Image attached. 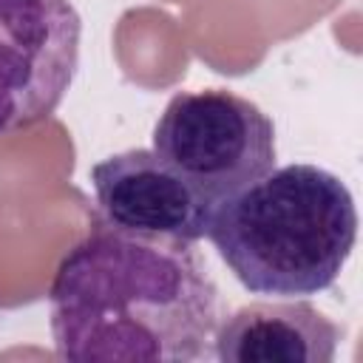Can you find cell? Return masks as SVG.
<instances>
[{
    "instance_id": "1",
    "label": "cell",
    "mask_w": 363,
    "mask_h": 363,
    "mask_svg": "<svg viewBox=\"0 0 363 363\" xmlns=\"http://www.w3.org/2000/svg\"><path fill=\"white\" fill-rule=\"evenodd\" d=\"M48 318L60 360L201 363L221 298L193 244L96 224L60 258Z\"/></svg>"
},
{
    "instance_id": "2",
    "label": "cell",
    "mask_w": 363,
    "mask_h": 363,
    "mask_svg": "<svg viewBox=\"0 0 363 363\" xmlns=\"http://www.w3.org/2000/svg\"><path fill=\"white\" fill-rule=\"evenodd\" d=\"M207 238L247 292L309 298L340 278L357 241V207L340 176L295 162L221 201Z\"/></svg>"
},
{
    "instance_id": "3",
    "label": "cell",
    "mask_w": 363,
    "mask_h": 363,
    "mask_svg": "<svg viewBox=\"0 0 363 363\" xmlns=\"http://www.w3.org/2000/svg\"><path fill=\"white\" fill-rule=\"evenodd\" d=\"M153 153L213 207L275 167V125L250 99L224 91H179L153 125Z\"/></svg>"
},
{
    "instance_id": "4",
    "label": "cell",
    "mask_w": 363,
    "mask_h": 363,
    "mask_svg": "<svg viewBox=\"0 0 363 363\" xmlns=\"http://www.w3.org/2000/svg\"><path fill=\"white\" fill-rule=\"evenodd\" d=\"M71 0H0V136L54 116L79 68Z\"/></svg>"
},
{
    "instance_id": "5",
    "label": "cell",
    "mask_w": 363,
    "mask_h": 363,
    "mask_svg": "<svg viewBox=\"0 0 363 363\" xmlns=\"http://www.w3.org/2000/svg\"><path fill=\"white\" fill-rule=\"evenodd\" d=\"M91 187L102 224L113 230L173 244L207 238L216 207L150 147H130L96 162Z\"/></svg>"
},
{
    "instance_id": "6",
    "label": "cell",
    "mask_w": 363,
    "mask_h": 363,
    "mask_svg": "<svg viewBox=\"0 0 363 363\" xmlns=\"http://www.w3.org/2000/svg\"><path fill=\"white\" fill-rule=\"evenodd\" d=\"M343 329L306 298H269L218 320L213 357L224 363H332Z\"/></svg>"
}]
</instances>
